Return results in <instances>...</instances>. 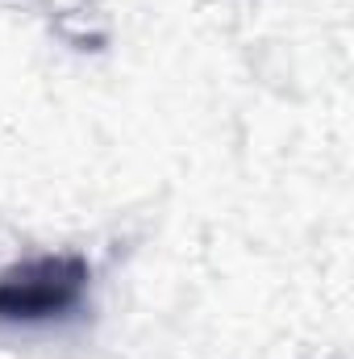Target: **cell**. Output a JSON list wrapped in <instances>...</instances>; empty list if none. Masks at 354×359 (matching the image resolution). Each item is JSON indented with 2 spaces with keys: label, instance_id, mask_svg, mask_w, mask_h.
Listing matches in <instances>:
<instances>
[{
  "label": "cell",
  "instance_id": "6da1fadb",
  "mask_svg": "<svg viewBox=\"0 0 354 359\" xmlns=\"http://www.w3.org/2000/svg\"><path fill=\"white\" fill-rule=\"evenodd\" d=\"M92 264L76 251L29 255L0 271V326H50L84 309Z\"/></svg>",
  "mask_w": 354,
  "mask_h": 359
}]
</instances>
